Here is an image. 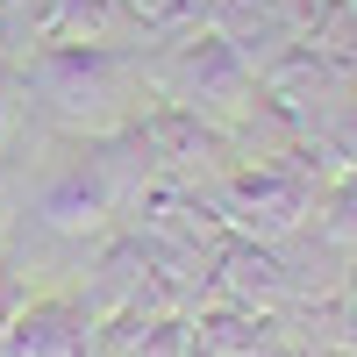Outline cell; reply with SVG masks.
<instances>
[{
	"mask_svg": "<svg viewBox=\"0 0 357 357\" xmlns=\"http://www.w3.org/2000/svg\"><path fill=\"white\" fill-rule=\"evenodd\" d=\"M158 279H151V250L143 243H107V257H100V272L86 279V307H93V321H114V314H143V293H151ZM151 321V314H143Z\"/></svg>",
	"mask_w": 357,
	"mask_h": 357,
	"instance_id": "52a82bcc",
	"label": "cell"
},
{
	"mask_svg": "<svg viewBox=\"0 0 357 357\" xmlns=\"http://www.w3.org/2000/svg\"><path fill=\"white\" fill-rule=\"evenodd\" d=\"M22 79L43 93L50 114H65L79 129H107L114 107H122V57L107 43H57L50 36L43 50H29Z\"/></svg>",
	"mask_w": 357,
	"mask_h": 357,
	"instance_id": "6da1fadb",
	"label": "cell"
},
{
	"mask_svg": "<svg viewBox=\"0 0 357 357\" xmlns=\"http://www.w3.org/2000/svg\"><path fill=\"white\" fill-rule=\"evenodd\" d=\"M93 307L72 293H43L22 301V314L0 329V357H93Z\"/></svg>",
	"mask_w": 357,
	"mask_h": 357,
	"instance_id": "3957f363",
	"label": "cell"
},
{
	"mask_svg": "<svg viewBox=\"0 0 357 357\" xmlns=\"http://www.w3.org/2000/svg\"><path fill=\"white\" fill-rule=\"evenodd\" d=\"M165 79L178 86V107H200V100H243V93H257L250 57L236 50L222 29H207V36L178 43V50H172V65H165Z\"/></svg>",
	"mask_w": 357,
	"mask_h": 357,
	"instance_id": "277c9868",
	"label": "cell"
},
{
	"mask_svg": "<svg viewBox=\"0 0 357 357\" xmlns=\"http://www.w3.org/2000/svg\"><path fill=\"white\" fill-rule=\"evenodd\" d=\"M122 357H193V321H178V314H151V321L129 336Z\"/></svg>",
	"mask_w": 357,
	"mask_h": 357,
	"instance_id": "8fae6325",
	"label": "cell"
},
{
	"mask_svg": "<svg viewBox=\"0 0 357 357\" xmlns=\"http://www.w3.org/2000/svg\"><path fill=\"white\" fill-rule=\"evenodd\" d=\"M129 143L136 151H151L158 165L172 172H193V165H215L222 158V129L215 122H200V107H151L143 122H129Z\"/></svg>",
	"mask_w": 357,
	"mask_h": 357,
	"instance_id": "8992f818",
	"label": "cell"
},
{
	"mask_svg": "<svg viewBox=\"0 0 357 357\" xmlns=\"http://www.w3.org/2000/svg\"><path fill=\"white\" fill-rule=\"evenodd\" d=\"M215 286H222V301H236V307H264L272 314V301H279V257L264 250V243H250V236H236V243H222L215 250Z\"/></svg>",
	"mask_w": 357,
	"mask_h": 357,
	"instance_id": "ba28073f",
	"label": "cell"
},
{
	"mask_svg": "<svg viewBox=\"0 0 357 357\" xmlns=\"http://www.w3.org/2000/svg\"><path fill=\"white\" fill-rule=\"evenodd\" d=\"M129 0H57L50 15V36L57 43H107L114 29H129Z\"/></svg>",
	"mask_w": 357,
	"mask_h": 357,
	"instance_id": "30bf717a",
	"label": "cell"
},
{
	"mask_svg": "<svg viewBox=\"0 0 357 357\" xmlns=\"http://www.w3.org/2000/svg\"><path fill=\"white\" fill-rule=\"evenodd\" d=\"M314 357H357V350H314Z\"/></svg>",
	"mask_w": 357,
	"mask_h": 357,
	"instance_id": "5bb4252c",
	"label": "cell"
},
{
	"mask_svg": "<svg viewBox=\"0 0 357 357\" xmlns=\"http://www.w3.org/2000/svg\"><path fill=\"white\" fill-rule=\"evenodd\" d=\"M0 229H8V200H0Z\"/></svg>",
	"mask_w": 357,
	"mask_h": 357,
	"instance_id": "9a60e30c",
	"label": "cell"
},
{
	"mask_svg": "<svg viewBox=\"0 0 357 357\" xmlns=\"http://www.w3.org/2000/svg\"><path fill=\"white\" fill-rule=\"evenodd\" d=\"M22 301H29V293H22V279L8 272V264H0V329H8V321L22 314Z\"/></svg>",
	"mask_w": 357,
	"mask_h": 357,
	"instance_id": "4fadbf2b",
	"label": "cell"
},
{
	"mask_svg": "<svg viewBox=\"0 0 357 357\" xmlns=\"http://www.w3.org/2000/svg\"><path fill=\"white\" fill-rule=\"evenodd\" d=\"M264 343H272V314H264V307L222 301L215 314L193 321V350H207V357H257Z\"/></svg>",
	"mask_w": 357,
	"mask_h": 357,
	"instance_id": "9c48e42d",
	"label": "cell"
},
{
	"mask_svg": "<svg viewBox=\"0 0 357 357\" xmlns=\"http://www.w3.org/2000/svg\"><path fill=\"white\" fill-rule=\"evenodd\" d=\"M301 215H307V186L286 165H250V172L229 178V222H236V236H250V243L286 236Z\"/></svg>",
	"mask_w": 357,
	"mask_h": 357,
	"instance_id": "5b68a950",
	"label": "cell"
},
{
	"mask_svg": "<svg viewBox=\"0 0 357 357\" xmlns=\"http://www.w3.org/2000/svg\"><path fill=\"white\" fill-rule=\"evenodd\" d=\"M329 236L357 243V178H343V186H336V200H329Z\"/></svg>",
	"mask_w": 357,
	"mask_h": 357,
	"instance_id": "7c38bea8",
	"label": "cell"
},
{
	"mask_svg": "<svg viewBox=\"0 0 357 357\" xmlns=\"http://www.w3.org/2000/svg\"><path fill=\"white\" fill-rule=\"evenodd\" d=\"M114 200H122V186H114L107 158H65V165L43 178L36 215H43L57 236H100L107 215H114Z\"/></svg>",
	"mask_w": 357,
	"mask_h": 357,
	"instance_id": "7a4b0ae2",
	"label": "cell"
}]
</instances>
